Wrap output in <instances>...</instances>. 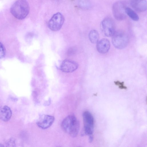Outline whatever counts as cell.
Segmentation results:
<instances>
[{
    "mask_svg": "<svg viewBox=\"0 0 147 147\" xmlns=\"http://www.w3.org/2000/svg\"><path fill=\"white\" fill-rule=\"evenodd\" d=\"M63 130L71 136L74 137L78 135L80 129V123L75 116L70 115L65 117L61 124Z\"/></svg>",
    "mask_w": 147,
    "mask_h": 147,
    "instance_id": "6da1fadb",
    "label": "cell"
},
{
    "mask_svg": "<svg viewBox=\"0 0 147 147\" xmlns=\"http://www.w3.org/2000/svg\"><path fill=\"white\" fill-rule=\"evenodd\" d=\"M10 10L11 13L16 18L22 20L25 18L29 13V4L26 0H18L13 4Z\"/></svg>",
    "mask_w": 147,
    "mask_h": 147,
    "instance_id": "7a4b0ae2",
    "label": "cell"
},
{
    "mask_svg": "<svg viewBox=\"0 0 147 147\" xmlns=\"http://www.w3.org/2000/svg\"><path fill=\"white\" fill-rule=\"evenodd\" d=\"M112 42L114 46L118 49H122L128 44L129 38L128 35L121 31L115 32L112 36Z\"/></svg>",
    "mask_w": 147,
    "mask_h": 147,
    "instance_id": "3957f363",
    "label": "cell"
},
{
    "mask_svg": "<svg viewBox=\"0 0 147 147\" xmlns=\"http://www.w3.org/2000/svg\"><path fill=\"white\" fill-rule=\"evenodd\" d=\"M125 3L122 1H118L113 5L112 11L114 17L117 20H122L126 17Z\"/></svg>",
    "mask_w": 147,
    "mask_h": 147,
    "instance_id": "277c9868",
    "label": "cell"
},
{
    "mask_svg": "<svg viewBox=\"0 0 147 147\" xmlns=\"http://www.w3.org/2000/svg\"><path fill=\"white\" fill-rule=\"evenodd\" d=\"M64 16L60 13L57 12L51 18L48 22V26L51 30L56 31L60 29L64 22Z\"/></svg>",
    "mask_w": 147,
    "mask_h": 147,
    "instance_id": "5b68a950",
    "label": "cell"
},
{
    "mask_svg": "<svg viewBox=\"0 0 147 147\" xmlns=\"http://www.w3.org/2000/svg\"><path fill=\"white\" fill-rule=\"evenodd\" d=\"M85 134L90 135L92 134L94 131V119L91 113L86 111L83 114Z\"/></svg>",
    "mask_w": 147,
    "mask_h": 147,
    "instance_id": "8992f818",
    "label": "cell"
},
{
    "mask_svg": "<svg viewBox=\"0 0 147 147\" xmlns=\"http://www.w3.org/2000/svg\"><path fill=\"white\" fill-rule=\"evenodd\" d=\"M101 26L103 34L107 36H112L115 32L114 22L110 18L104 19L101 22Z\"/></svg>",
    "mask_w": 147,
    "mask_h": 147,
    "instance_id": "52a82bcc",
    "label": "cell"
},
{
    "mask_svg": "<svg viewBox=\"0 0 147 147\" xmlns=\"http://www.w3.org/2000/svg\"><path fill=\"white\" fill-rule=\"evenodd\" d=\"M54 117L52 116L43 115L41 116L37 122V126L40 128L47 129L50 127L54 122Z\"/></svg>",
    "mask_w": 147,
    "mask_h": 147,
    "instance_id": "ba28073f",
    "label": "cell"
},
{
    "mask_svg": "<svg viewBox=\"0 0 147 147\" xmlns=\"http://www.w3.org/2000/svg\"><path fill=\"white\" fill-rule=\"evenodd\" d=\"M78 64L75 61L69 59H65L61 63L60 69L63 72L71 73L75 71L78 67Z\"/></svg>",
    "mask_w": 147,
    "mask_h": 147,
    "instance_id": "9c48e42d",
    "label": "cell"
},
{
    "mask_svg": "<svg viewBox=\"0 0 147 147\" xmlns=\"http://www.w3.org/2000/svg\"><path fill=\"white\" fill-rule=\"evenodd\" d=\"M110 43L109 40L107 38H102L97 43L96 48L98 52L100 53L105 54L109 50Z\"/></svg>",
    "mask_w": 147,
    "mask_h": 147,
    "instance_id": "30bf717a",
    "label": "cell"
},
{
    "mask_svg": "<svg viewBox=\"0 0 147 147\" xmlns=\"http://www.w3.org/2000/svg\"><path fill=\"white\" fill-rule=\"evenodd\" d=\"M132 7L137 11L143 12L147 9V1L145 0H135L130 1Z\"/></svg>",
    "mask_w": 147,
    "mask_h": 147,
    "instance_id": "8fae6325",
    "label": "cell"
},
{
    "mask_svg": "<svg viewBox=\"0 0 147 147\" xmlns=\"http://www.w3.org/2000/svg\"><path fill=\"white\" fill-rule=\"evenodd\" d=\"M12 115V112L9 107L7 106L0 107V119L4 121H9Z\"/></svg>",
    "mask_w": 147,
    "mask_h": 147,
    "instance_id": "7c38bea8",
    "label": "cell"
},
{
    "mask_svg": "<svg viewBox=\"0 0 147 147\" xmlns=\"http://www.w3.org/2000/svg\"><path fill=\"white\" fill-rule=\"evenodd\" d=\"M88 38L91 43H97L99 39V34L98 32L95 30H92L89 33Z\"/></svg>",
    "mask_w": 147,
    "mask_h": 147,
    "instance_id": "4fadbf2b",
    "label": "cell"
},
{
    "mask_svg": "<svg viewBox=\"0 0 147 147\" xmlns=\"http://www.w3.org/2000/svg\"><path fill=\"white\" fill-rule=\"evenodd\" d=\"M125 11L126 15L133 20L137 21L139 20V17L137 14L130 7H126Z\"/></svg>",
    "mask_w": 147,
    "mask_h": 147,
    "instance_id": "5bb4252c",
    "label": "cell"
},
{
    "mask_svg": "<svg viewBox=\"0 0 147 147\" xmlns=\"http://www.w3.org/2000/svg\"><path fill=\"white\" fill-rule=\"evenodd\" d=\"M5 48L2 43L0 42V59L3 58L5 55Z\"/></svg>",
    "mask_w": 147,
    "mask_h": 147,
    "instance_id": "9a60e30c",
    "label": "cell"
},
{
    "mask_svg": "<svg viewBox=\"0 0 147 147\" xmlns=\"http://www.w3.org/2000/svg\"><path fill=\"white\" fill-rule=\"evenodd\" d=\"M81 4L82 7L87 9L89 8L91 5L90 2L87 1H82Z\"/></svg>",
    "mask_w": 147,
    "mask_h": 147,
    "instance_id": "2e32d148",
    "label": "cell"
},
{
    "mask_svg": "<svg viewBox=\"0 0 147 147\" xmlns=\"http://www.w3.org/2000/svg\"><path fill=\"white\" fill-rule=\"evenodd\" d=\"M7 147H15V140L13 138L10 139L6 143Z\"/></svg>",
    "mask_w": 147,
    "mask_h": 147,
    "instance_id": "e0dca14e",
    "label": "cell"
},
{
    "mask_svg": "<svg viewBox=\"0 0 147 147\" xmlns=\"http://www.w3.org/2000/svg\"><path fill=\"white\" fill-rule=\"evenodd\" d=\"M115 83L116 85L118 86L119 88L121 89H126L127 87L124 85V82L119 81L115 82Z\"/></svg>",
    "mask_w": 147,
    "mask_h": 147,
    "instance_id": "ac0fdd59",
    "label": "cell"
},
{
    "mask_svg": "<svg viewBox=\"0 0 147 147\" xmlns=\"http://www.w3.org/2000/svg\"><path fill=\"white\" fill-rule=\"evenodd\" d=\"M89 142L90 143L92 142L93 139V137L92 134L89 135Z\"/></svg>",
    "mask_w": 147,
    "mask_h": 147,
    "instance_id": "d6986e66",
    "label": "cell"
},
{
    "mask_svg": "<svg viewBox=\"0 0 147 147\" xmlns=\"http://www.w3.org/2000/svg\"><path fill=\"white\" fill-rule=\"evenodd\" d=\"M0 147H4V146L3 144L0 143Z\"/></svg>",
    "mask_w": 147,
    "mask_h": 147,
    "instance_id": "ffe728a7",
    "label": "cell"
},
{
    "mask_svg": "<svg viewBox=\"0 0 147 147\" xmlns=\"http://www.w3.org/2000/svg\"><path fill=\"white\" fill-rule=\"evenodd\" d=\"M81 147L79 146V147Z\"/></svg>",
    "mask_w": 147,
    "mask_h": 147,
    "instance_id": "44dd1931",
    "label": "cell"
},
{
    "mask_svg": "<svg viewBox=\"0 0 147 147\" xmlns=\"http://www.w3.org/2000/svg\"><path fill=\"white\" fill-rule=\"evenodd\" d=\"M61 147L59 146V147Z\"/></svg>",
    "mask_w": 147,
    "mask_h": 147,
    "instance_id": "7402d4cb",
    "label": "cell"
}]
</instances>
